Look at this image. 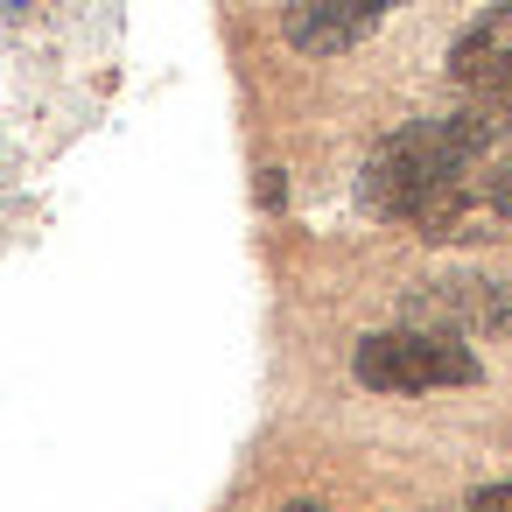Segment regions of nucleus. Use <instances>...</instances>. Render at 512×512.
Masks as SVG:
<instances>
[{
	"instance_id": "nucleus-8",
	"label": "nucleus",
	"mask_w": 512,
	"mask_h": 512,
	"mask_svg": "<svg viewBox=\"0 0 512 512\" xmlns=\"http://www.w3.org/2000/svg\"><path fill=\"white\" fill-rule=\"evenodd\" d=\"M505 22H512V0H505Z\"/></svg>"
},
{
	"instance_id": "nucleus-3",
	"label": "nucleus",
	"mask_w": 512,
	"mask_h": 512,
	"mask_svg": "<svg viewBox=\"0 0 512 512\" xmlns=\"http://www.w3.org/2000/svg\"><path fill=\"white\" fill-rule=\"evenodd\" d=\"M407 323L442 337H512V281H491V274L421 281L407 295Z\"/></svg>"
},
{
	"instance_id": "nucleus-6",
	"label": "nucleus",
	"mask_w": 512,
	"mask_h": 512,
	"mask_svg": "<svg viewBox=\"0 0 512 512\" xmlns=\"http://www.w3.org/2000/svg\"><path fill=\"white\" fill-rule=\"evenodd\" d=\"M470 512H512V484H477L470 491Z\"/></svg>"
},
{
	"instance_id": "nucleus-4",
	"label": "nucleus",
	"mask_w": 512,
	"mask_h": 512,
	"mask_svg": "<svg viewBox=\"0 0 512 512\" xmlns=\"http://www.w3.org/2000/svg\"><path fill=\"white\" fill-rule=\"evenodd\" d=\"M393 8H407V0H288V43L302 57H337L365 43Z\"/></svg>"
},
{
	"instance_id": "nucleus-2",
	"label": "nucleus",
	"mask_w": 512,
	"mask_h": 512,
	"mask_svg": "<svg viewBox=\"0 0 512 512\" xmlns=\"http://www.w3.org/2000/svg\"><path fill=\"white\" fill-rule=\"evenodd\" d=\"M351 372H358V386H372V393H428V386H477L484 365L470 358V344L407 323V330L365 337V344L351 351Z\"/></svg>"
},
{
	"instance_id": "nucleus-5",
	"label": "nucleus",
	"mask_w": 512,
	"mask_h": 512,
	"mask_svg": "<svg viewBox=\"0 0 512 512\" xmlns=\"http://www.w3.org/2000/svg\"><path fill=\"white\" fill-rule=\"evenodd\" d=\"M456 78L470 85V113H484L498 134H512V50H498V29H477L456 43Z\"/></svg>"
},
{
	"instance_id": "nucleus-1",
	"label": "nucleus",
	"mask_w": 512,
	"mask_h": 512,
	"mask_svg": "<svg viewBox=\"0 0 512 512\" xmlns=\"http://www.w3.org/2000/svg\"><path fill=\"white\" fill-rule=\"evenodd\" d=\"M498 141V127L484 113H449V120H414L400 134H386L358 176V204L372 218H421L449 183L470 176V162Z\"/></svg>"
},
{
	"instance_id": "nucleus-7",
	"label": "nucleus",
	"mask_w": 512,
	"mask_h": 512,
	"mask_svg": "<svg viewBox=\"0 0 512 512\" xmlns=\"http://www.w3.org/2000/svg\"><path fill=\"white\" fill-rule=\"evenodd\" d=\"M281 512H323V505H281Z\"/></svg>"
}]
</instances>
